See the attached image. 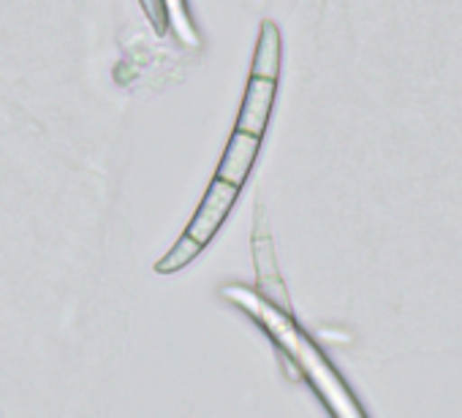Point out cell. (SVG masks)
<instances>
[{
    "mask_svg": "<svg viewBox=\"0 0 462 418\" xmlns=\"http://www.w3.org/2000/svg\"><path fill=\"white\" fill-rule=\"evenodd\" d=\"M281 50H283V39H281L278 25L273 20H264L262 31H259L254 63H251V79H248V87L243 95L237 125L231 131V139L223 150L215 177L196 209V215L190 218L185 234L155 264L158 275H174V272L190 267L199 259V253L212 242V237L220 232L240 190L245 187V182L254 171V163L259 158L270 117H273L278 77H281Z\"/></svg>",
    "mask_w": 462,
    "mask_h": 418,
    "instance_id": "6da1fadb",
    "label": "cell"
},
{
    "mask_svg": "<svg viewBox=\"0 0 462 418\" xmlns=\"http://www.w3.org/2000/svg\"><path fill=\"white\" fill-rule=\"evenodd\" d=\"M139 4H142V9H144V14H147V20H150L152 31H155L158 36H163V33H166V28H169V23H166V9H163V0H139Z\"/></svg>",
    "mask_w": 462,
    "mask_h": 418,
    "instance_id": "277c9868",
    "label": "cell"
},
{
    "mask_svg": "<svg viewBox=\"0 0 462 418\" xmlns=\"http://www.w3.org/2000/svg\"><path fill=\"white\" fill-rule=\"evenodd\" d=\"M223 299H228L237 310H243L251 321H256L262 326V332L305 375V380L313 386V391L321 396V402L327 404L329 413H335L340 418L365 415V410L359 407V402L354 399L351 388L343 383L337 369L329 364V359L321 353V348L308 337V332L291 318V313L286 307H281L278 302L267 299L264 294H259L248 286H237V283L223 288Z\"/></svg>",
    "mask_w": 462,
    "mask_h": 418,
    "instance_id": "7a4b0ae2",
    "label": "cell"
},
{
    "mask_svg": "<svg viewBox=\"0 0 462 418\" xmlns=\"http://www.w3.org/2000/svg\"><path fill=\"white\" fill-rule=\"evenodd\" d=\"M163 9H166V23L171 28V33L177 36V41H182L188 50H199L201 39H199L193 17L188 12V0H163Z\"/></svg>",
    "mask_w": 462,
    "mask_h": 418,
    "instance_id": "3957f363",
    "label": "cell"
}]
</instances>
